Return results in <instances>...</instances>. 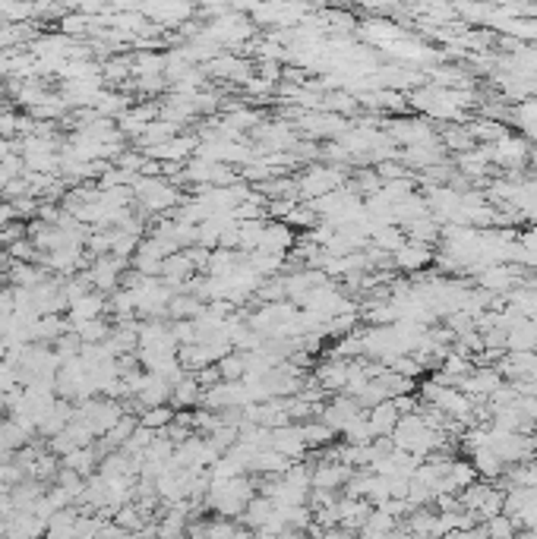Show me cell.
<instances>
[{"mask_svg": "<svg viewBox=\"0 0 537 539\" xmlns=\"http://www.w3.org/2000/svg\"><path fill=\"white\" fill-rule=\"evenodd\" d=\"M206 70H209L212 76H218V80H234V82L253 80V76H250V66L240 58H234V54H218L215 60L206 64Z\"/></svg>", "mask_w": 537, "mask_h": 539, "instance_id": "17", "label": "cell"}, {"mask_svg": "<svg viewBox=\"0 0 537 539\" xmlns=\"http://www.w3.org/2000/svg\"><path fill=\"white\" fill-rule=\"evenodd\" d=\"M133 196L143 205V212H171L181 205V193L171 180L161 177H139L133 183Z\"/></svg>", "mask_w": 537, "mask_h": 539, "instance_id": "4", "label": "cell"}, {"mask_svg": "<svg viewBox=\"0 0 537 539\" xmlns=\"http://www.w3.org/2000/svg\"><path fill=\"white\" fill-rule=\"evenodd\" d=\"M133 76V58L130 54H121V58H108L102 64V80L108 82H124Z\"/></svg>", "mask_w": 537, "mask_h": 539, "instance_id": "28", "label": "cell"}, {"mask_svg": "<svg viewBox=\"0 0 537 539\" xmlns=\"http://www.w3.org/2000/svg\"><path fill=\"white\" fill-rule=\"evenodd\" d=\"M73 335L82 341V344H105L111 335L108 322L105 319H92V322H80V325H73Z\"/></svg>", "mask_w": 537, "mask_h": 539, "instance_id": "27", "label": "cell"}, {"mask_svg": "<svg viewBox=\"0 0 537 539\" xmlns=\"http://www.w3.org/2000/svg\"><path fill=\"white\" fill-rule=\"evenodd\" d=\"M370 243H373V250H379V252H395V250H401V243H405V230H401L399 224L373 227Z\"/></svg>", "mask_w": 537, "mask_h": 539, "instance_id": "23", "label": "cell"}, {"mask_svg": "<svg viewBox=\"0 0 537 539\" xmlns=\"http://www.w3.org/2000/svg\"><path fill=\"white\" fill-rule=\"evenodd\" d=\"M124 274H127L124 259H117V256H102V259H92L86 278H89V284H92V290L111 294V290H117V284H121Z\"/></svg>", "mask_w": 537, "mask_h": 539, "instance_id": "7", "label": "cell"}, {"mask_svg": "<svg viewBox=\"0 0 537 539\" xmlns=\"http://www.w3.org/2000/svg\"><path fill=\"white\" fill-rule=\"evenodd\" d=\"M405 237L411 240V243L430 246L433 240L443 237V227H440V221H436L433 215H424V218H417V221L405 224Z\"/></svg>", "mask_w": 537, "mask_h": 539, "instance_id": "22", "label": "cell"}, {"mask_svg": "<svg viewBox=\"0 0 537 539\" xmlns=\"http://www.w3.org/2000/svg\"><path fill=\"white\" fill-rule=\"evenodd\" d=\"M86 29H92V19L89 16H82V13H70V16H64L60 19V35H80V32H86Z\"/></svg>", "mask_w": 537, "mask_h": 539, "instance_id": "32", "label": "cell"}, {"mask_svg": "<svg viewBox=\"0 0 537 539\" xmlns=\"http://www.w3.org/2000/svg\"><path fill=\"white\" fill-rule=\"evenodd\" d=\"M167 401H171V381L145 373V385L136 395V404H143V410H149V407H165Z\"/></svg>", "mask_w": 537, "mask_h": 539, "instance_id": "18", "label": "cell"}, {"mask_svg": "<svg viewBox=\"0 0 537 539\" xmlns=\"http://www.w3.org/2000/svg\"><path fill=\"white\" fill-rule=\"evenodd\" d=\"M478 284L480 290H486V294L494 296V294H512V288H516V281H518V272L512 266H490L484 268V272H478Z\"/></svg>", "mask_w": 537, "mask_h": 539, "instance_id": "14", "label": "cell"}, {"mask_svg": "<svg viewBox=\"0 0 537 539\" xmlns=\"http://www.w3.org/2000/svg\"><path fill=\"white\" fill-rule=\"evenodd\" d=\"M351 474H354V470L345 467L341 460L323 458L320 464L313 467V492H339V489H345V486H348V480H351Z\"/></svg>", "mask_w": 537, "mask_h": 539, "instance_id": "9", "label": "cell"}, {"mask_svg": "<svg viewBox=\"0 0 537 539\" xmlns=\"http://www.w3.org/2000/svg\"><path fill=\"white\" fill-rule=\"evenodd\" d=\"M363 413H367V423H370L373 439H393L395 426H399V420H401L395 401H383V404H377V407L363 410Z\"/></svg>", "mask_w": 537, "mask_h": 539, "instance_id": "12", "label": "cell"}, {"mask_svg": "<svg viewBox=\"0 0 537 539\" xmlns=\"http://www.w3.org/2000/svg\"><path fill=\"white\" fill-rule=\"evenodd\" d=\"M139 426H143V429H152L155 435H159V432H165L167 426H171V420H175V410L167 407H149V410H139Z\"/></svg>", "mask_w": 537, "mask_h": 539, "instance_id": "26", "label": "cell"}, {"mask_svg": "<svg viewBox=\"0 0 537 539\" xmlns=\"http://www.w3.org/2000/svg\"><path fill=\"white\" fill-rule=\"evenodd\" d=\"M480 533H484V539H516L518 524L509 518V514H496V518H490V520L480 524Z\"/></svg>", "mask_w": 537, "mask_h": 539, "instance_id": "24", "label": "cell"}, {"mask_svg": "<svg viewBox=\"0 0 537 539\" xmlns=\"http://www.w3.org/2000/svg\"><path fill=\"white\" fill-rule=\"evenodd\" d=\"M385 539H414V536H411V533H405V530H401V527H399V530L389 533V536H385Z\"/></svg>", "mask_w": 537, "mask_h": 539, "instance_id": "33", "label": "cell"}, {"mask_svg": "<svg viewBox=\"0 0 537 539\" xmlns=\"http://www.w3.org/2000/svg\"><path fill=\"white\" fill-rule=\"evenodd\" d=\"M16 389H22L19 369H16L13 363H7V359H0V397H7L10 391Z\"/></svg>", "mask_w": 537, "mask_h": 539, "instance_id": "31", "label": "cell"}, {"mask_svg": "<svg viewBox=\"0 0 537 539\" xmlns=\"http://www.w3.org/2000/svg\"><path fill=\"white\" fill-rule=\"evenodd\" d=\"M48 281V272H44L42 266H29V262H13L10 266V284L19 290H32L38 288V284H44Z\"/></svg>", "mask_w": 537, "mask_h": 539, "instance_id": "21", "label": "cell"}, {"mask_svg": "<svg viewBox=\"0 0 537 539\" xmlns=\"http://www.w3.org/2000/svg\"><path fill=\"white\" fill-rule=\"evenodd\" d=\"M291 246H294V230L282 221L266 224V234H262V246L256 252H272V256H288Z\"/></svg>", "mask_w": 537, "mask_h": 539, "instance_id": "16", "label": "cell"}, {"mask_svg": "<svg viewBox=\"0 0 537 539\" xmlns=\"http://www.w3.org/2000/svg\"><path fill=\"white\" fill-rule=\"evenodd\" d=\"M389 139H393L395 145H405V149L440 142L430 120H421V117H399V120H393L389 123Z\"/></svg>", "mask_w": 537, "mask_h": 539, "instance_id": "6", "label": "cell"}, {"mask_svg": "<svg viewBox=\"0 0 537 539\" xmlns=\"http://www.w3.org/2000/svg\"><path fill=\"white\" fill-rule=\"evenodd\" d=\"M268 448H276L282 458L291 460V464L304 458V451H310L307 442H304V429H300V423L278 426V429L268 432Z\"/></svg>", "mask_w": 537, "mask_h": 539, "instance_id": "8", "label": "cell"}, {"mask_svg": "<svg viewBox=\"0 0 537 539\" xmlns=\"http://www.w3.org/2000/svg\"><path fill=\"white\" fill-rule=\"evenodd\" d=\"M171 404L177 410H190L193 404H203V385L197 381V375L187 373L175 389H171Z\"/></svg>", "mask_w": 537, "mask_h": 539, "instance_id": "20", "label": "cell"}, {"mask_svg": "<svg viewBox=\"0 0 537 539\" xmlns=\"http://www.w3.org/2000/svg\"><path fill=\"white\" fill-rule=\"evenodd\" d=\"M528 161H531V167H534V171H537V149L531 151V158H528Z\"/></svg>", "mask_w": 537, "mask_h": 539, "instance_id": "34", "label": "cell"}, {"mask_svg": "<svg viewBox=\"0 0 537 539\" xmlns=\"http://www.w3.org/2000/svg\"><path fill=\"white\" fill-rule=\"evenodd\" d=\"M471 467L478 476H484V480H500V476H506V464L500 460V454L494 451V448H478V451H471Z\"/></svg>", "mask_w": 537, "mask_h": 539, "instance_id": "19", "label": "cell"}, {"mask_svg": "<svg viewBox=\"0 0 537 539\" xmlns=\"http://www.w3.org/2000/svg\"><path fill=\"white\" fill-rule=\"evenodd\" d=\"M351 366L354 363H345V359H326L323 366H316V375H313V385L323 391V395H339V391L348 389L351 381Z\"/></svg>", "mask_w": 537, "mask_h": 539, "instance_id": "10", "label": "cell"}, {"mask_svg": "<svg viewBox=\"0 0 537 539\" xmlns=\"http://www.w3.org/2000/svg\"><path fill=\"white\" fill-rule=\"evenodd\" d=\"M430 262H433V250L424 243H411V240H405L401 250L393 252V266L401 268V272H421Z\"/></svg>", "mask_w": 537, "mask_h": 539, "instance_id": "15", "label": "cell"}, {"mask_svg": "<svg viewBox=\"0 0 537 539\" xmlns=\"http://www.w3.org/2000/svg\"><path fill=\"white\" fill-rule=\"evenodd\" d=\"M300 429H304V442L307 448H320V445H329V442L335 439V432L329 429L326 423H316V420H307V423H300Z\"/></svg>", "mask_w": 537, "mask_h": 539, "instance_id": "30", "label": "cell"}, {"mask_svg": "<svg viewBox=\"0 0 537 539\" xmlns=\"http://www.w3.org/2000/svg\"><path fill=\"white\" fill-rule=\"evenodd\" d=\"M177 133H181V130H177L175 123L155 120V123H149V127H145V133L139 136V145H143V151H145V149H155V145L167 142V139H175Z\"/></svg>", "mask_w": 537, "mask_h": 539, "instance_id": "25", "label": "cell"}, {"mask_svg": "<svg viewBox=\"0 0 537 539\" xmlns=\"http://www.w3.org/2000/svg\"><path fill=\"white\" fill-rule=\"evenodd\" d=\"M484 151H486V158H490V165H500V167H506V171H512V173H516L522 165H528V158H531L528 139L512 136V133H509V136H502L500 142L484 145Z\"/></svg>", "mask_w": 537, "mask_h": 539, "instance_id": "5", "label": "cell"}, {"mask_svg": "<svg viewBox=\"0 0 537 539\" xmlns=\"http://www.w3.org/2000/svg\"><path fill=\"white\" fill-rule=\"evenodd\" d=\"M4 111H7V101H4V95H0V114H4Z\"/></svg>", "mask_w": 537, "mask_h": 539, "instance_id": "35", "label": "cell"}, {"mask_svg": "<svg viewBox=\"0 0 537 539\" xmlns=\"http://www.w3.org/2000/svg\"><path fill=\"white\" fill-rule=\"evenodd\" d=\"M218 366V375H222V381H244L247 379V366H244V353H228V357H222L215 363Z\"/></svg>", "mask_w": 537, "mask_h": 539, "instance_id": "29", "label": "cell"}, {"mask_svg": "<svg viewBox=\"0 0 537 539\" xmlns=\"http://www.w3.org/2000/svg\"><path fill=\"white\" fill-rule=\"evenodd\" d=\"M0 502H4V496H0Z\"/></svg>", "mask_w": 537, "mask_h": 539, "instance_id": "37", "label": "cell"}, {"mask_svg": "<svg viewBox=\"0 0 537 539\" xmlns=\"http://www.w3.org/2000/svg\"><path fill=\"white\" fill-rule=\"evenodd\" d=\"M351 539H361V536H351Z\"/></svg>", "mask_w": 537, "mask_h": 539, "instance_id": "36", "label": "cell"}, {"mask_svg": "<svg viewBox=\"0 0 537 539\" xmlns=\"http://www.w3.org/2000/svg\"><path fill=\"white\" fill-rule=\"evenodd\" d=\"M361 413H363L361 404H357L354 397L345 395V397H335L332 404H326V407H323V413H320V420L335 432V435H339V432L345 435V429H348V426L354 423Z\"/></svg>", "mask_w": 537, "mask_h": 539, "instance_id": "11", "label": "cell"}, {"mask_svg": "<svg viewBox=\"0 0 537 539\" xmlns=\"http://www.w3.org/2000/svg\"><path fill=\"white\" fill-rule=\"evenodd\" d=\"M260 496L256 482L250 474L231 476V480H209V492H206V504L215 511L218 518L234 520L244 514V508L250 504V498Z\"/></svg>", "mask_w": 537, "mask_h": 539, "instance_id": "1", "label": "cell"}, {"mask_svg": "<svg viewBox=\"0 0 537 539\" xmlns=\"http://www.w3.org/2000/svg\"><path fill=\"white\" fill-rule=\"evenodd\" d=\"M124 413L127 410L117 401H111V397H92V401H82L80 407H76V420L89 426V432H92L95 439H105V435L121 423Z\"/></svg>", "mask_w": 537, "mask_h": 539, "instance_id": "3", "label": "cell"}, {"mask_svg": "<svg viewBox=\"0 0 537 539\" xmlns=\"http://www.w3.org/2000/svg\"><path fill=\"white\" fill-rule=\"evenodd\" d=\"M105 310H108V300H105V294H98V290H89V294L76 296V300L70 303L66 319H70V325L92 322V319H102Z\"/></svg>", "mask_w": 537, "mask_h": 539, "instance_id": "13", "label": "cell"}, {"mask_svg": "<svg viewBox=\"0 0 537 539\" xmlns=\"http://www.w3.org/2000/svg\"><path fill=\"white\" fill-rule=\"evenodd\" d=\"M345 187V167L339 165H310L298 180H294V193L300 199H307V205L323 196L335 193V189Z\"/></svg>", "mask_w": 537, "mask_h": 539, "instance_id": "2", "label": "cell"}]
</instances>
